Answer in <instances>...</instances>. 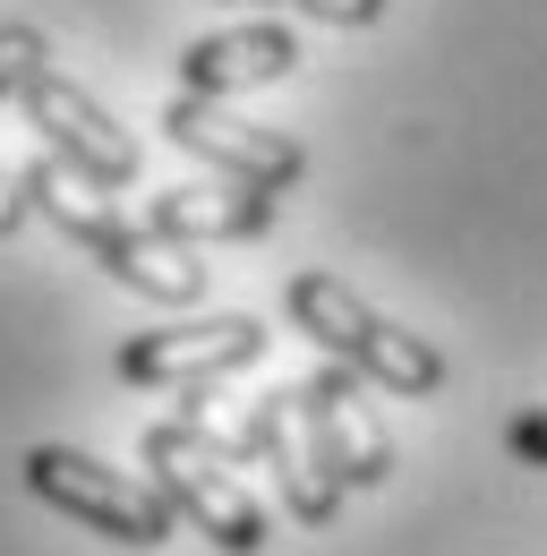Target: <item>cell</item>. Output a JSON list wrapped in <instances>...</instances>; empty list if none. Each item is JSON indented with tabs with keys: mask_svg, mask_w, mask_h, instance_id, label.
Instances as JSON below:
<instances>
[{
	"mask_svg": "<svg viewBox=\"0 0 547 556\" xmlns=\"http://www.w3.org/2000/svg\"><path fill=\"white\" fill-rule=\"evenodd\" d=\"M17 189H26V206H35V214H52V223H61L112 282H129L137 300H154V308H198V300H205V266H198V257H189L180 240H163L154 223H120L103 198H86V180H77L68 163L35 154V163L17 172Z\"/></svg>",
	"mask_w": 547,
	"mask_h": 556,
	"instance_id": "cell-1",
	"label": "cell"
},
{
	"mask_svg": "<svg viewBox=\"0 0 547 556\" xmlns=\"http://www.w3.org/2000/svg\"><path fill=\"white\" fill-rule=\"evenodd\" d=\"M282 9L326 17V26H377V17H385V0H282Z\"/></svg>",
	"mask_w": 547,
	"mask_h": 556,
	"instance_id": "cell-13",
	"label": "cell"
},
{
	"mask_svg": "<svg viewBox=\"0 0 547 556\" xmlns=\"http://www.w3.org/2000/svg\"><path fill=\"white\" fill-rule=\"evenodd\" d=\"M505 445H513L531 471H547V412H522L513 428H505Z\"/></svg>",
	"mask_w": 547,
	"mask_h": 556,
	"instance_id": "cell-14",
	"label": "cell"
},
{
	"mask_svg": "<svg viewBox=\"0 0 547 556\" xmlns=\"http://www.w3.org/2000/svg\"><path fill=\"white\" fill-rule=\"evenodd\" d=\"M17 103H26V129L43 138V154L68 163L86 189H129V180H137V138L94 103V94H86V86H77V77L52 70V61L26 77Z\"/></svg>",
	"mask_w": 547,
	"mask_h": 556,
	"instance_id": "cell-5",
	"label": "cell"
},
{
	"mask_svg": "<svg viewBox=\"0 0 547 556\" xmlns=\"http://www.w3.org/2000/svg\"><path fill=\"white\" fill-rule=\"evenodd\" d=\"M240 445L274 471L282 505H291V522L317 531V522H334V514H342V488H334V471L317 463V437H308V412H300V386L266 394V403L249 412V428H240Z\"/></svg>",
	"mask_w": 547,
	"mask_h": 556,
	"instance_id": "cell-9",
	"label": "cell"
},
{
	"mask_svg": "<svg viewBox=\"0 0 547 556\" xmlns=\"http://www.w3.org/2000/svg\"><path fill=\"white\" fill-rule=\"evenodd\" d=\"M300 70L291 26H231V35H198L180 52V94H249V86H282Z\"/></svg>",
	"mask_w": 547,
	"mask_h": 556,
	"instance_id": "cell-10",
	"label": "cell"
},
{
	"mask_svg": "<svg viewBox=\"0 0 547 556\" xmlns=\"http://www.w3.org/2000/svg\"><path fill=\"white\" fill-rule=\"evenodd\" d=\"M282 308H291V326L326 351V359H342L351 377H368V386H385V394H436V386H445V359L419 343V334H403L394 317H377L351 282L317 275V266L282 282Z\"/></svg>",
	"mask_w": 547,
	"mask_h": 556,
	"instance_id": "cell-2",
	"label": "cell"
},
{
	"mask_svg": "<svg viewBox=\"0 0 547 556\" xmlns=\"http://www.w3.org/2000/svg\"><path fill=\"white\" fill-rule=\"evenodd\" d=\"M266 359V326L257 317H198V326H163V334H129L120 343V377L129 386H214L231 368Z\"/></svg>",
	"mask_w": 547,
	"mask_h": 556,
	"instance_id": "cell-7",
	"label": "cell"
},
{
	"mask_svg": "<svg viewBox=\"0 0 547 556\" xmlns=\"http://www.w3.org/2000/svg\"><path fill=\"white\" fill-rule=\"evenodd\" d=\"M17 480L35 488L52 514L86 522V531H103V540H120V548H163L171 522H180V514L163 505V488H154V480H120V471H103V463L77 454V445H26Z\"/></svg>",
	"mask_w": 547,
	"mask_h": 556,
	"instance_id": "cell-4",
	"label": "cell"
},
{
	"mask_svg": "<svg viewBox=\"0 0 547 556\" xmlns=\"http://www.w3.org/2000/svg\"><path fill=\"white\" fill-rule=\"evenodd\" d=\"M300 412H308V437H317V463L334 471V488H385L394 471V445H385V428L368 412V394H359V377L351 368H317L308 386H300Z\"/></svg>",
	"mask_w": 547,
	"mask_h": 556,
	"instance_id": "cell-8",
	"label": "cell"
},
{
	"mask_svg": "<svg viewBox=\"0 0 547 556\" xmlns=\"http://www.w3.org/2000/svg\"><path fill=\"white\" fill-rule=\"evenodd\" d=\"M145 471L163 488V505H171L189 531H205L222 556H257L266 548V514H257V496H249L240 471H231V445L205 437L198 419L145 428Z\"/></svg>",
	"mask_w": 547,
	"mask_h": 556,
	"instance_id": "cell-3",
	"label": "cell"
},
{
	"mask_svg": "<svg viewBox=\"0 0 547 556\" xmlns=\"http://www.w3.org/2000/svg\"><path fill=\"white\" fill-rule=\"evenodd\" d=\"M52 61V43H43V26H0V103H17L26 94V77Z\"/></svg>",
	"mask_w": 547,
	"mask_h": 556,
	"instance_id": "cell-12",
	"label": "cell"
},
{
	"mask_svg": "<svg viewBox=\"0 0 547 556\" xmlns=\"http://www.w3.org/2000/svg\"><path fill=\"white\" fill-rule=\"evenodd\" d=\"M26 189H17V180H9V172H0V240H9V231H17V223H26Z\"/></svg>",
	"mask_w": 547,
	"mask_h": 556,
	"instance_id": "cell-15",
	"label": "cell"
},
{
	"mask_svg": "<svg viewBox=\"0 0 547 556\" xmlns=\"http://www.w3.org/2000/svg\"><path fill=\"white\" fill-rule=\"evenodd\" d=\"M163 138L180 146V154H198V163H214V172L240 180V189H266V198L300 189V172H308V154L282 138V129L231 121L214 94H171V103H163Z\"/></svg>",
	"mask_w": 547,
	"mask_h": 556,
	"instance_id": "cell-6",
	"label": "cell"
},
{
	"mask_svg": "<svg viewBox=\"0 0 547 556\" xmlns=\"http://www.w3.org/2000/svg\"><path fill=\"white\" fill-rule=\"evenodd\" d=\"M145 223H154L163 240H180V249H205V240H257V231H274V198H266V189H240V180H222V189H163Z\"/></svg>",
	"mask_w": 547,
	"mask_h": 556,
	"instance_id": "cell-11",
	"label": "cell"
}]
</instances>
